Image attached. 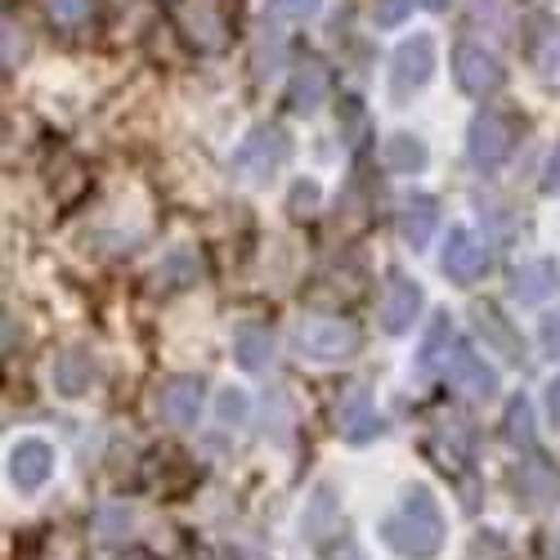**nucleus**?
Instances as JSON below:
<instances>
[{
    "label": "nucleus",
    "instance_id": "1",
    "mask_svg": "<svg viewBox=\"0 0 560 560\" xmlns=\"http://www.w3.org/2000/svg\"><path fill=\"white\" fill-rule=\"evenodd\" d=\"M382 538L404 560H435L444 547V511L427 485H412L404 502L382 521Z\"/></svg>",
    "mask_w": 560,
    "mask_h": 560
},
{
    "label": "nucleus",
    "instance_id": "2",
    "mask_svg": "<svg viewBox=\"0 0 560 560\" xmlns=\"http://www.w3.org/2000/svg\"><path fill=\"white\" fill-rule=\"evenodd\" d=\"M292 350L310 363H346L363 350V332L354 318L337 314H310L292 328Z\"/></svg>",
    "mask_w": 560,
    "mask_h": 560
},
{
    "label": "nucleus",
    "instance_id": "3",
    "mask_svg": "<svg viewBox=\"0 0 560 560\" xmlns=\"http://www.w3.org/2000/svg\"><path fill=\"white\" fill-rule=\"evenodd\" d=\"M292 158V139L283 126H256L229 158V171L243 184H265L269 175H278Z\"/></svg>",
    "mask_w": 560,
    "mask_h": 560
},
{
    "label": "nucleus",
    "instance_id": "4",
    "mask_svg": "<svg viewBox=\"0 0 560 560\" xmlns=\"http://www.w3.org/2000/svg\"><path fill=\"white\" fill-rule=\"evenodd\" d=\"M435 36L431 32H412L408 40L395 45L390 55V100L408 104L417 90H427V81L435 77Z\"/></svg>",
    "mask_w": 560,
    "mask_h": 560
},
{
    "label": "nucleus",
    "instance_id": "5",
    "mask_svg": "<svg viewBox=\"0 0 560 560\" xmlns=\"http://www.w3.org/2000/svg\"><path fill=\"white\" fill-rule=\"evenodd\" d=\"M516 149V135H511V121L498 108H480L471 117V130H466V158H471L476 171L493 175L502 171V162Z\"/></svg>",
    "mask_w": 560,
    "mask_h": 560
},
{
    "label": "nucleus",
    "instance_id": "6",
    "mask_svg": "<svg viewBox=\"0 0 560 560\" xmlns=\"http://www.w3.org/2000/svg\"><path fill=\"white\" fill-rule=\"evenodd\" d=\"M453 81H457L462 95L489 100V95H498V90H502L506 68H502V59L493 50H485V45L462 40L457 50H453Z\"/></svg>",
    "mask_w": 560,
    "mask_h": 560
},
{
    "label": "nucleus",
    "instance_id": "7",
    "mask_svg": "<svg viewBox=\"0 0 560 560\" xmlns=\"http://www.w3.org/2000/svg\"><path fill=\"white\" fill-rule=\"evenodd\" d=\"M440 269L444 278H453L457 288H471L489 273V247L485 238H476L466 224H453L448 238H444V252H440Z\"/></svg>",
    "mask_w": 560,
    "mask_h": 560
},
{
    "label": "nucleus",
    "instance_id": "8",
    "mask_svg": "<svg viewBox=\"0 0 560 560\" xmlns=\"http://www.w3.org/2000/svg\"><path fill=\"white\" fill-rule=\"evenodd\" d=\"M422 305H427V296H422V288L412 283L408 273H390L386 278V288H382V305H377V314H382V328L390 332V337H404L412 323H417V314H422Z\"/></svg>",
    "mask_w": 560,
    "mask_h": 560
},
{
    "label": "nucleus",
    "instance_id": "9",
    "mask_svg": "<svg viewBox=\"0 0 560 560\" xmlns=\"http://www.w3.org/2000/svg\"><path fill=\"white\" fill-rule=\"evenodd\" d=\"M328 95H332V72H328V63L314 59V55H305V59L292 68V81H288V108H292L296 117H310V113H318L323 104H328Z\"/></svg>",
    "mask_w": 560,
    "mask_h": 560
},
{
    "label": "nucleus",
    "instance_id": "10",
    "mask_svg": "<svg viewBox=\"0 0 560 560\" xmlns=\"http://www.w3.org/2000/svg\"><path fill=\"white\" fill-rule=\"evenodd\" d=\"M202 404H207V382L202 377H171L162 390H158V412H162V422L166 427H194L198 422V412H202Z\"/></svg>",
    "mask_w": 560,
    "mask_h": 560
},
{
    "label": "nucleus",
    "instance_id": "11",
    "mask_svg": "<svg viewBox=\"0 0 560 560\" xmlns=\"http://www.w3.org/2000/svg\"><path fill=\"white\" fill-rule=\"evenodd\" d=\"M444 377L462 390V395H471V399H493L498 395V372L485 363V354H476L471 341H457L448 368H444Z\"/></svg>",
    "mask_w": 560,
    "mask_h": 560
},
{
    "label": "nucleus",
    "instance_id": "12",
    "mask_svg": "<svg viewBox=\"0 0 560 560\" xmlns=\"http://www.w3.org/2000/svg\"><path fill=\"white\" fill-rule=\"evenodd\" d=\"M50 476H55V448L45 440H19L10 448V485L19 493H36Z\"/></svg>",
    "mask_w": 560,
    "mask_h": 560
},
{
    "label": "nucleus",
    "instance_id": "13",
    "mask_svg": "<svg viewBox=\"0 0 560 560\" xmlns=\"http://www.w3.org/2000/svg\"><path fill=\"white\" fill-rule=\"evenodd\" d=\"M337 427H341V435H346L350 444H368L372 435L386 431V422L377 417V408H372V399H368L363 386H350V390L341 395V404H337Z\"/></svg>",
    "mask_w": 560,
    "mask_h": 560
},
{
    "label": "nucleus",
    "instance_id": "14",
    "mask_svg": "<svg viewBox=\"0 0 560 560\" xmlns=\"http://www.w3.org/2000/svg\"><path fill=\"white\" fill-rule=\"evenodd\" d=\"M435 224H440V202L431 194H408L404 198V207H399V233H404V243L412 252L431 247Z\"/></svg>",
    "mask_w": 560,
    "mask_h": 560
},
{
    "label": "nucleus",
    "instance_id": "15",
    "mask_svg": "<svg viewBox=\"0 0 560 560\" xmlns=\"http://www.w3.org/2000/svg\"><path fill=\"white\" fill-rule=\"evenodd\" d=\"M457 341H462V337H457V328H453V318H448V314H435L422 350H417V372H422V377H435V372H440V377H444V368H448Z\"/></svg>",
    "mask_w": 560,
    "mask_h": 560
},
{
    "label": "nucleus",
    "instance_id": "16",
    "mask_svg": "<svg viewBox=\"0 0 560 560\" xmlns=\"http://www.w3.org/2000/svg\"><path fill=\"white\" fill-rule=\"evenodd\" d=\"M476 314V328H480V337L502 354V359H511V363H525V341H521V332L516 328H511V323L502 318V310L498 305H476L471 310Z\"/></svg>",
    "mask_w": 560,
    "mask_h": 560
},
{
    "label": "nucleus",
    "instance_id": "17",
    "mask_svg": "<svg viewBox=\"0 0 560 560\" xmlns=\"http://www.w3.org/2000/svg\"><path fill=\"white\" fill-rule=\"evenodd\" d=\"M556 288H560L556 260H529V265H521L516 273H511V296H516L521 305H538V301H547Z\"/></svg>",
    "mask_w": 560,
    "mask_h": 560
},
{
    "label": "nucleus",
    "instance_id": "18",
    "mask_svg": "<svg viewBox=\"0 0 560 560\" xmlns=\"http://www.w3.org/2000/svg\"><path fill=\"white\" fill-rule=\"evenodd\" d=\"M382 158H386V171H395V175H422L427 162H431L427 144L417 135H408V130H399V135L386 139V153Z\"/></svg>",
    "mask_w": 560,
    "mask_h": 560
},
{
    "label": "nucleus",
    "instance_id": "19",
    "mask_svg": "<svg viewBox=\"0 0 560 560\" xmlns=\"http://www.w3.org/2000/svg\"><path fill=\"white\" fill-rule=\"evenodd\" d=\"M90 382H95V359H90L85 350L59 354V363H55V386H59V395L77 399V395L90 390Z\"/></svg>",
    "mask_w": 560,
    "mask_h": 560
},
{
    "label": "nucleus",
    "instance_id": "20",
    "mask_svg": "<svg viewBox=\"0 0 560 560\" xmlns=\"http://www.w3.org/2000/svg\"><path fill=\"white\" fill-rule=\"evenodd\" d=\"M337 529H341V511H337L332 485H318L314 498H310V511H305V534H310V542H323Z\"/></svg>",
    "mask_w": 560,
    "mask_h": 560
},
{
    "label": "nucleus",
    "instance_id": "21",
    "mask_svg": "<svg viewBox=\"0 0 560 560\" xmlns=\"http://www.w3.org/2000/svg\"><path fill=\"white\" fill-rule=\"evenodd\" d=\"M516 493L525 498V506H547V502L560 493V480L547 471L542 462H521V471H516Z\"/></svg>",
    "mask_w": 560,
    "mask_h": 560
},
{
    "label": "nucleus",
    "instance_id": "22",
    "mask_svg": "<svg viewBox=\"0 0 560 560\" xmlns=\"http://www.w3.org/2000/svg\"><path fill=\"white\" fill-rule=\"evenodd\" d=\"M233 354H238V363L247 368V372H265L269 363H273V337H269V328H238V337H233Z\"/></svg>",
    "mask_w": 560,
    "mask_h": 560
},
{
    "label": "nucleus",
    "instance_id": "23",
    "mask_svg": "<svg viewBox=\"0 0 560 560\" xmlns=\"http://www.w3.org/2000/svg\"><path fill=\"white\" fill-rule=\"evenodd\" d=\"M506 440L516 444V448H525V453L538 448V435H534V408H529L525 395H516V399L506 404Z\"/></svg>",
    "mask_w": 560,
    "mask_h": 560
},
{
    "label": "nucleus",
    "instance_id": "24",
    "mask_svg": "<svg viewBox=\"0 0 560 560\" xmlns=\"http://www.w3.org/2000/svg\"><path fill=\"white\" fill-rule=\"evenodd\" d=\"M90 10H95V0H50V19L59 27H77L90 19Z\"/></svg>",
    "mask_w": 560,
    "mask_h": 560
},
{
    "label": "nucleus",
    "instance_id": "25",
    "mask_svg": "<svg viewBox=\"0 0 560 560\" xmlns=\"http://www.w3.org/2000/svg\"><path fill=\"white\" fill-rule=\"evenodd\" d=\"M323 10V0H269V19H314Z\"/></svg>",
    "mask_w": 560,
    "mask_h": 560
},
{
    "label": "nucleus",
    "instance_id": "26",
    "mask_svg": "<svg viewBox=\"0 0 560 560\" xmlns=\"http://www.w3.org/2000/svg\"><path fill=\"white\" fill-rule=\"evenodd\" d=\"M408 14H412V0H377V10H372L377 27H399Z\"/></svg>",
    "mask_w": 560,
    "mask_h": 560
},
{
    "label": "nucleus",
    "instance_id": "27",
    "mask_svg": "<svg viewBox=\"0 0 560 560\" xmlns=\"http://www.w3.org/2000/svg\"><path fill=\"white\" fill-rule=\"evenodd\" d=\"M542 194L560 198V144L547 153V166H542Z\"/></svg>",
    "mask_w": 560,
    "mask_h": 560
},
{
    "label": "nucleus",
    "instance_id": "28",
    "mask_svg": "<svg viewBox=\"0 0 560 560\" xmlns=\"http://www.w3.org/2000/svg\"><path fill=\"white\" fill-rule=\"evenodd\" d=\"M542 346H547V354H556V359H560V310L542 318Z\"/></svg>",
    "mask_w": 560,
    "mask_h": 560
},
{
    "label": "nucleus",
    "instance_id": "29",
    "mask_svg": "<svg viewBox=\"0 0 560 560\" xmlns=\"http://www.w3.org/2000/svg\"><path fill=\"white\" fill-rule=\"evenodd\" d=\"M243 412H247V399L238 390H224V399H220V417H224V422H229V417H233V422H243Z\"/></svg>",
    "mask_w": 560,
    "mask_h": 560
},
{
    "label": "nucleus",
    "instance_id": "30",
    "mask_svg": "<svg viewBox=\"0 0 560 560\" xmlns=\"http://www.w3.org/2000/svg\"><path fill=\"white\" fill-rule=\"evenodd\" d=\"M547 417H551V427L560 431V377L547 382Z\"/></svg>",
    "mask_w": 560,
    "mask_h": 560
},
{
    "label": "nucleus",
    "instance_id": "31",
    "mask_svg": "<svg viewBox=\"0 0 560 560\" xmlns=\"http://www.w3.org/2000/svg\"><path fill=\"white\" fill-rule=\"evenodd\" d=\"M332 560H359V551H354V547L346 542V547H341V556H332Z\"/></svg>",
    "mask_w": 560,
    "mask_h": 560
},
{
    "label": "nucleus",
    "instance_id": "32",
    "mask_svg": "<svg viewBox=\"0 0 560 560\" xmlns=\"http://www.w3.org/2000/svg\"><path fill=\"white\" fill-rule=\"evenodd\" d=\"M422 5H427V10H444V5H448V0H422Z\"/></svg>",
    "mask_w": 560,
    "mask_h": 560
}]
</instances>
